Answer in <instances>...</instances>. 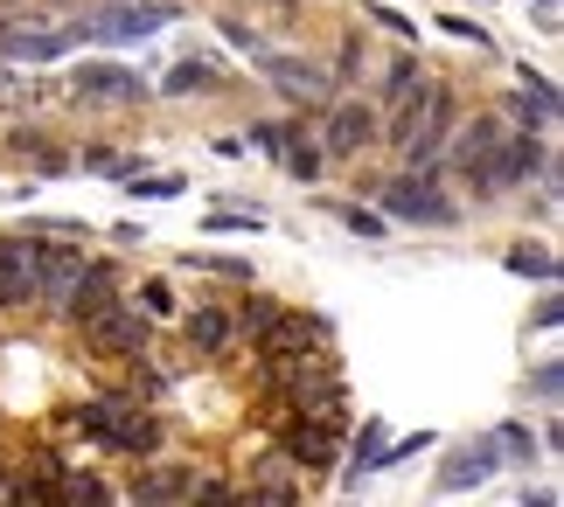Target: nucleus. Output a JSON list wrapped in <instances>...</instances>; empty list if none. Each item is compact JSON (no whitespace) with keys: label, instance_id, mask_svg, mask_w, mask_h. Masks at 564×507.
I'll return each mask as SVG.
<instances>
[{"label":"nucleus","instance_id":"nucleus-1","mask_svg":"<svg viewBox=\"0 0 564 507\" xmlns=\"http://www.w3.org/2000/svg\"><path fill=\"white\" fill-rule=\"evenodd\" d=\"M70 431H84L98 452H112V459H161V410L147 404L140 389H98V396H84V404L70 410Z\"/></svg>","mask_w":564,"mask_h":507},{"label":"nucleus","instance_id":"nucleus-2","mask_svg":"<svg viewBox=\"0 0 564 507\" xmlns=\"http://www.w3.org/2000/svg\"><path fill=\"white\" fill-rule=\"evenodd\" d=\"M453 119H460V98H453L446 84L425 77L419 91L398 104V119H390V146H398L411 167H440V146H446Z\"/></svg>","mask_w":564,"mask_h":507},{"label":"nucleus","instance_id":"nucleus-3","mask_svg":"<svg viewBox=\"0 0 564 507\" xmlns=\"http://www.w3.org/2000/svg\"><path fill=\"white\" fill-rule=\"evenodd\" d=\"M70 327H77V341H84L91 362H133L140 348L154 341V320H147L133 299H112V306H98V313H84Z\"/></svg>","mask_w":564,"mask_h":507},{"label":"nucleus","instance_id":"nucleus-4","mask_svg":"<svg viewBox=\"0 0 564 507\" xmlns=\"http://www.w3.org/2000/svg\"><path fill=\"white\" fill-rule=\"evenodd\" d=\"M272 438H279V459H286L300 480H321V473H335L349 425H328V417H279Z\"/></svg>","mask_w":564,"mask_h":507},{"label":"nucleus","instance_id":"nucleus-5","mask_svg":"<svg viewBox=\"0 0 564 507\" xmlns=\"http://www.w3.org/2000/svg\"><path fill=\"white\" fill-rule=\"evenodd\" d=\"M544 161H551L544 140H536V132H516V125H509V132H502V146H495L481 167H467V181H474V195H509L516 181H530V174L544 167Z\"/></svg>","mask_w":564,"mask_h":507},{"label":"nucleus","instance_id":"nucleus-6","mask_svg":"<svg viewBox=\"0 0 564 507\" xmlns=\"http://www.w3.org/2000/svg\"><path fill=\"white\" fill-rule=\"evenodd\" d=\"M383 209L398 216V223H432V230H446L453 216H460V202L432 181V167L419 174H398V181H383Z\"/></svg>","mask_w":564,"mask_h":507},{"label":"nucleus","instance_id":"nucleus-7","mask_svg":"<svg viewBox=\"0 0 564 507\" xmlns=\"http://www.w3.org/2000/svg\"><path fill=\"white\" fill-rule=\"evenodd\" d=\"M182 348L195 362H230L237 355V320H230V306L224 299H195L188 313H182Z\"/></svg>","mask_w":564,"mask_h":507},{"label":"nucleus","instance_id":"nucleus-8","mask_svg":"<svg viewBox=\"0 0 564 507\" xmlns=\"http://www.w3.org/2000/svg\"><path fill=\"white\" fill-rule=\"evenodd\" d=\"M42 244L35 236H0V306H35Z\"/></svg>","mask_w":564,"mask_h":507},{"label":"nucleus","instance_id":"nucleus-9","mask_svg":"<svg viewBox=\"0 0 564 507\" xmlns=\"http://www.w3.org/2000/svg\"><path fill=\"white\" fill-rule=\"evenodd\" d=\"M314 348H328V327H321L314 313H293V306H279V320L251 341V355H314Z\"/></svg>","mask_w":564,"mask_h":507},{"label":"nucleus","instance_id":"nucleus-10","mask_svg":"<svg viewBox=\"0 0 564 507\" xmlns=\"http://www.w3.org/2000/svg\"><path fill=\"white\" fill-rule=\"evenodd\" d=\"M167 21H175L167 8L140 0V8H105L98 21H84V35H98V42H147V35H161Z\"/></svg>","mask_w":564,"mask_h":507},{"label":"nucleus","instance_id":"nucleus-11","mask_svg":"<svg viewBox=\"0 0 564 507\" xmlns=\"http://www.w3.org/2000/svg\"><path fill=\"white\" fill-rule=\"evenodd\" d=\"M126 299V272L119 264H98V257H84V272L70 285V306H63V320H84V313H98V306H112Z\"/></svg>","mask_w":564,"mask_h":507},{"label":"nucleus","instance_id":"nucleus-12","mask_svg":"<svg viewBox=\"0 0 564 507\" xmlns=\"http://www.w3.org/2000/svg\"><path fill=\"white\" fill-rule=\"evenodd\" d=\"M70 84L84 98H105V104H140L147 98V77L119 70V63H84V70H70Z\"/></svg>","mask_w":564,"mask_h":507},{"label":"nucleus","instance_id":"nucleus-13","mask_svg":"<svg viewBox=\"0 0 564 507\" xmlns=\"http://www.w3.org/2000/svg\"><path fill=\"white\" fill-rule=\"evenodd\" d=\"M237 500H307V480L272 452V459H251V480H237Z\"/></svg>","mask_w":564,"mask_h":507},{"label":"nucleus","instance_id":"nucleus-14","mask_svg":"<svg viewBox=\"0 0 564 507\" xmlns=\"http://www.w3.org/2000/svg\"><path fill=\"white\" fill-rule=\"evenodd\" d=\"M188 480L182 466H161V459H140V473L119 487V500H147V507H161V500H188Z\"/></svg>","mask_w":564,"mask_h":507},{"label":"nucleus","instance_id":"nucleus-15","mask_svg":"<svg viewBox=\"0 0 564 507\" xmlns=\"http://www.w3.org/2000/svg\"><path fill=\"white\" fill-rule=\"evenodd\" d=\"M488 473H495L488 438H467V445H453V459L440 466V494H467V487H481Z\"/></svg>","mask_w":564,"mask_h":507},{"label":"nucleus","instance_id":"nucleus-16","mask_svg":"<svg viewBox=\"0 0 564 507\" xmlns=\"http://www.w3.org/2000/svg\"><path fill=\"white\" fill-rule=\"evenodd\" d=\"M460 125V119H453ZM502 132H509V119L502 112H488V119H474V125H460V146H453V174H467V167H481L495 146H502Z\"/></svg>","mask_w":564,"mask_h":507},{"label":"nucleus","instance_id":"nucleus-17","mask_svg":"<svg viewBox=\"0 0 564 507\" xmlns=\"http://www.w3.org/2000/svg\"><path fill=\"white\" fill-rule=\"evenodd\" d=\"M377 140V112L370 104H335V119H328V153H362Z\"/></svg>","mask_w":564,"mask_h":507},{"label":"nucleus","instance_id":"nucleus-18","mask_svg":"<svg viewBox=\"0 0 564 507\" xmlns=\"http://www.w3.org/2000/svg\"><path fill=\"white\" fill-rule=\"evenodd\" d=\"M383 445H390V431H383V417H362V431H356V459H349V473H341V487H362L370 473H383Z\"/></svg>","mask_w":564,"mask_h":507},{"label":"nucleus","instance_id":"nucleus-19","mask_svg":"<svg viewBox=\"0 0 564 507\" xmlns=\"http://www.w3.org/2000/svg\"><path fill=\"white\" fill-rule=\"evenodd\" d=\"M0 49L21 56V63H50V56L70 49V35L63 29H0Z\"/></svg>","mask_w":564,"mask_h":507},{"label":"nucleus","instance_id":"nucleus-20","mask_svg":"<svg viewBox=\"0 0 564 507\" xmlns=\"http://www.w3.org/2000/svg\"><path fill=\"white\" fill-rule=\"evenodd\" d=\"M272 84H279V91H293V98H307V104L328 98V77H321L314 63H300V56H272Z\"/></svg>","mask_w":564,"mask_h":507},{"label":"nucleus","instance_id":"nucleus-21","mask_svg":"<svg viewBox=\"0 0 564 507\" xmlns=\"http://www.w3.org/2000/svg\"><path fill=\"white\" fill-rule=\"evenodd\" d=\"M488 452H495V466H530V459H536V438H530V425H516V417H509V425L488 431Z\"/></svg>","mask_w":564,"mask_h":507},{"label":"nucleus","instance_id":"nucleus-22","mask_svg":"<svg viewBox=\"0 0 564 507\" xmlns=\"http://www.w3.org/2000/svg\"><path fill=\"white\" fill-rule=\"evenodd\" d=\"M230 320H237V341L251 348V341H258V334H265V327L279 320V299H272V293H245V299L230 306Z\"/></svg>","mask_w":564,"mask_h":507},{"label":"nucleus","instance_id":"nucleus-23","mask_svg":"<svg viewBox=\"0 0 564 507\" xmlns=\"http://www.w3.org/2000/svg\"><path fill=\"white\" fill-rule=\"evenodd\" d=\"M56 500H63V507H84V500H119V487H112V480H98V473L63 466V473H56Z\"/></svg>","mask_w":564,"mask_h":507},{"label":"nucleus","instance_id":"nucleus-24","mask_svg":"<svg viewBox=\"0 0 564 507\" xmlns=\"http://www.w3.org/2000/svg\"><path fill=\"white\" fill-rule=\"evenodd\" d=\"M279 161H286L293 181H321V146L307 140V125H293V140H286V153H279Z\"/></svg>","mask_w":564,"mask_h":507},{"label":"nucleus","instance_id":"nucleus-25","mask_svg":"<svg viewBox=\"0 0 564 507\" xmlns=\"http://www.w3.org/2000/svg\"><path fill=\"white\" fill-rule=\"evenodd\" d=\"M419 84H425V63H419V56H398V63H390V77H383V98H390V112H398V104H404L411 91H419Z\"/></svg>","mask_w":564,"mask_h":507},{"label":"nucleus","instance_id":"nucleus-26","mask_svg":"<svg viewBox=\"0 0 564 507\" xmlns=\"http://www.w3.org/2000/svg\"><path fill=\"white\" fill-rule=\"evenodd\" d=\"M509 272H516V278H544V285H551V278H557V257H551L544 244H516V251H509Z\"/></svg>","mask_w":564,"mask_h":507},{"label":"nucleus","instance_id":"nucleus-27","mask_svg":"<svg viewBox=\"0 0 564 507\" xmlns=\"http://www.w3.org/2000/svg\"><path fill=\"white\" fill-rule=\"evenodd\" d=\"M209 84H216V70H209L203 56H188V63H175V70L161 77V91H175V98H182V91H209Z\"/></svg>","mask_w":564,"mask_h":507},{"label":"nucleus","instance_id":"nucleus-28","mask_svg":"<svg viewBox=\"0 0 564 507\" xmlns=\"http://www.w3.org/2000/svg\"><path fill=\"white\" fill-rule=\"evenodd\" d=\"M203 230H209V236H230V230L258 236V230H265V216H258V209H209V216H203Z\"/></svg>","mask_w":564,"mask_h":507},{"label":"nucleus","instance_id":"nucleus-29","mask_svg":"<svg viewBox=\"0 0 564 507\" xmlns=\"http://www.w3.org/2000/svg\"><path fill=\"white\" fill-rule=\"evenodd\" d=\"M523 98L536 104V119H544V125H557V84L544 70H530V63H523Z\"/></svg>","mask_w":564,"mask_h":507},{"label":"nucleus","instance_id":"nucleus-30","mask_svg":"<svg viewBox=\"0 0 564 507\" xmlns=\"http://www.w3.org/2000/svg\"><path fill=\"white\" fill-rule=\"evenodd\" d=\"M188 272H209V278H237V285H251V264H245V257H216V251H188Z\"/></svg>","mask_w":564,"mask_h":507},{"label":"nucleus","instance_id":"nucleus-31","mask_svg":"<svg viewBox=\"0 0 564 507\" xmlns=\"http://www.w3.org/2000/svg\"><path fill=\"white\" fill-rule=\"evenodd\" d=\"M126 195H147V202H175V195H182V181H167V174H126V181H119Z\"/></svg>","mask_w":564,"mask_h":507},{"label":"nucleus","instance_id":"nucleus-32","mask_svg":"<svg viewBox=\"0 0 564 507\" xmlns=\"http://www.w3.org/2000/svg\"><path fill=\"white\" fill-rule=\"evenodd\" d=\"M133 306H140V313H147V320H167V313H175V285H167V278H147Z\"/></svg>","mask_w":564,"mask_h":507},{"label":"nucleus","instance_id":"nucleus-33","mask_svg":"<svg viewBox=\"0 0 564 507\" xmlns=\"http://www.w3.org/2000/svg\"><path fill=\"white\" fill-rule=\"evenodd\" d=\"M530 389L544 396V404H557V389H564V368H557V362H544V368H536V376H530Z\"/></svg>","mask_w":564,"mask_h":507},{"label":"nucleus","instance_id":"nucleus-34","mask_svg":"<svg viewBox=\"0 0 564 507\" xmlns=\"http://www.w3.org/2000/svg\"><path fill=\"white\" fill-rule=\"evenodd\" d=\"M293 140V125H251V146H265V153H286Z\"/></svg>","mask_w":564,"mask_h":507},{"label":"nucleus","instance_id":"nucleus-35","mask_svg":"<svg viewBox=\"0 0 564 507\" xmlns=\"http://www.w3.org/2000/svg\"><path fill=\"white\" fill-rule=\"evenodd\" d=\"M341 223H349L356 236H383V216H370V209H341Z\"/></svg>","mask_w":564,"mask_h":507},{"label":"nucleus","instance_id":"nucleus-36","mask_svg":"<svg viewBox=\"0 0 564 507\" xmlns=\"http://www.w3.org/2000/svg\"><path fill=\"white\" fill-rule=\"evenodd\" d=\"M557 320H564V299H536V327H544V334H551Z\"/></svg>","mask_w":564,"mask_h":507},{"label":"nucleus","instance_id":"nucleus-37","mask_svg":"<svg viewBox=\"0 0 564 507\" xmlns=\"http://www.w3.org/2000/svg\"><path fill=\"white\" fill-rule=\"evenodd\" d=\"M377 21H383V29H398V35H411V14H398V8H370Z\"/></svg>","mask_w":564,"mask_h":507},{"label":"nucleus","instance_id":"nucleus-38","mask_svg":"<svg viewBox=\"0 0 564 507\" xmlns=\"http://www.w3.org/2000/svg\"><path fill=\"white\" fill-rule=\"evenodd\" d=\"M536 8H544V29H557V8H564V0H536Z\"/></svg>","mask_w":564,"mask_h":507}]
</instances>
